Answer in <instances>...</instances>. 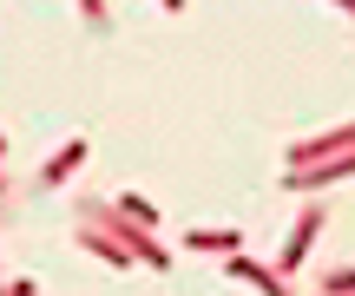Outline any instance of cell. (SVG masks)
Returning a JSON list of instances; mask_svg holds the SVG:
<instances>
[{"label": "cell", "instance_id": "1", "mask_svg": "<svg viewBox=\"0 0 355 296\" xmlns=\"http://www.w3.org/2000/svg\"><path fill=\"white\" fill-rule=\"evenodd\" d=\"M79 218H92V224H99V231L112 237V244L125 250L132 263H152V270H165V263H171V257H165V244H158L152 231H139L132 218H119V211H112V204H99V198H86V204H79Z\"/></svg>", "mask_w": 355, "mask_h": 296}, {"label": "cell", "instance_id": "3", "mask_svg": "<svg viewBox=\"0 0 355 296\" xmlns=\"http://www.w3.org/2000/svg\"><path fill=\"white\" fill-rule=\"evenodd\" d=\"M322 218H329V211H322V204H309L303 218H296V231H290V244H283V257H277V277H290V270H303V257H309V244H316V231H322Z\"/></svg>", "mask_w": 355, "mask_h": 296}, {"label": "cell", "instance_id": "4", "mask_svg": "<svg viewBox=\"0 0 355 296\" xmlns=\"http://www.w3.org/2000/svg\"><path fill=\"white\" fill-rule=\"evenodd\" d=\"M336 152H355V119H349V125H336V132H322V139L290 145V158H283V165H316V158H336Z\"/></svg>", "mask_w": 355, "mask_h": 296}, {"label": "cell", "instance_id": "8", "mask_svg": "<svg viewBox=\"0 0 355 296\" xmlns=\"http://www.w3.org/2000/svg\"><path fill=\"white\" fill-rule=\"evenodd\" d=\"M184 244H191V250H217V257L243 250V244H237V231H184Z\"/></svg>", "mask_w": 355, "mask_h": 296}, {"label": "cell", "instance_id": "5", "mask_svg": "<svg viewBox=\"0 0 355 296\" xmlns=\"http://www.w3.org/2000/svg\"><path fill=\"white\" fill-rule=\"evenodd\" d=\"M224 270L237 277V284L263 290V296H290V277H277V270H263V263H250V257H243V250H230V257H224Z\"/></svg>", "mask_w": 355, "mask_h": 296}, {"label": "cell", "instance_id": "17", "mask_svg": "<svg viewBox=\"0 0 355 296\" xmlns=\"http://www.w3.org/2000/svg\"><path fill=\"white\" fill-rule=\"evenodd\" d=\"M349 296H355V290H349Z\"/></svg>", "mask_w": 355, "mask_h": 296}, {"label": "cell", "instance_id": "16", "mask_svg": "<svg viewBox=\"0 0 355 296\" xmlns=\"http://www.w3.org/2000/svg\"><path fill=\"white\" fill-rule=\"evenodd\" d=\"M0 296H7V284H0Z\"/></svg>", "mask_w": 355, "mask_h": 296}, {"label": "cell", "instance_id": "2", "mask_svg": "<svg viewBox=\"0 0 355 296\" xmlns=\"http://www.w3.org/2000/svg\"><path fill=\"white\" fill-rule=\"evenodd\" d=\"M329 178L336 184L355 178V152H336L329 165H322V158H316V165H290V171H283V191H322Z\"/></svg>", "mask_w": 355, "mask_h": 296}, {"label": "cell", "instance_id": "14", "mask_svg": "<svg viewBox=\"0 0 355 296\" xmlns=\"http://www.w3.org/2000/svg\"><path fill=\"white\" fill-rule=\"evenodd\" d=\"M0 158H7V139H0Z\"/></svg>", "mask_w": 355, "mask_h": 296}, {"label": "cell", "instance_id": "10", "mask_svg": "<svg viewBox=\"0 0 355 296\" xmlns=\"http://www.w3.org/2000/svg\"><path fill=\"white\" fill-rule=\"evenodd\" d=\"M79 13H86L92 33H105V0H79Z\"/></svg>", "mask_w": 355, "mask_h": 296}, {"label": "cell", "instance_id": "6", "mask_svg": "<svg viewBox=\"0 0 355 296\" xmlns=\"http://www.w3.org/2000/svg\"><path fill=\"white\" fill-rule=\"evenodd\" d=\"M86 165V139H73V145H60V152L46 158V165H40V184H66L73 178V171Z\"/></svg>", "mask_w": 355, "mask_h": 296}, {"label": "cell", "instance_id": "13", "mask_svg": "<svg viewBox=\"0 0 355 296\" xmlns=\"http://www.w3.org/2000/svg\"><path fill=\"white\" fill-rule=\"evenodd\" d=\"M336 7H343V13H349V20H355V0H336Z\"/></svg>", "mask_w": 355, "mask_h": 296}, {"label": "cell", "instance_id": "15", "mask_svg": "<svg viewBox=\"0 0 355 296\" xmlns=\"http://www.w3.org/2000/svg\"><path fill=\"white\" fill-rule=\"evenodd\" d=\"M0 191H7V178H0Z\"/></svg>", "mask_w": 355, "mask_h": 296}, {"label": "cell", "instance_id": "7", "mask_svg": "<svg viewBox=\"0 0 355 296\" xmlns=\"http://www.w3.org/2000/svg\"><path fill=\"white\" fill-rule=\"evenodd\" d=\"M112 211H119V218H132V224H139V231H158V211L145 204L139 191H125V198H112Z\"/></svg>", "mask_w": 355, "mask_h": 296}, {"label": "cell", "instance_id": "12", "mask_svg": "<svg viewBox=\"0 0 355 296\" xmlns=\"http://www.w3.org/2000/svg\"><path fill=\"white\" fill-rule=\"evenodd\" d=\"M165 13H184V0H165Z\"/></svg>", "mask_w": 355, "mask_h": 296}, {"label": "cell", "instance_id": "9", "mask_svg": "<svg viewBox=\"0 0 355 296\" xmlns=\"http://www.w3.org/2000/svg\"><path fill=\"white\" fill-rule=\"evenodd\" d=\"M355 290V270H329L322 277V296H349Z\"/></svg>", "mask_w": 355, "mask_h": 296}, {"label": "cell", "instance_id": "11", "mask_svg": "<svg viewBox=\"0 0 355 296\" xmlns=\"http://www.w3.org/2000/svg\"><path fill=\"white\" fill-rule=\"evenodd\" d=\"M7 296H40V284H33V277H13V284H7Z\"/></svg>", "mask_w": 355, "mask_h": 296}]
</instances>
